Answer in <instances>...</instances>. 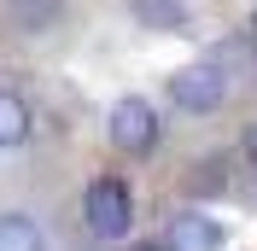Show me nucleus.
<instances>
[{
  "label": "nucleus",
  "instance_id": "7",
  "mask_svg": "<svg viewBox=\"0 0 257 251\" xmlns=\"http://www.w3.org/2000/svg\"><path fill=\"white\" fill-rule=\"evenodd\" d=\"M0 251H47V239H41V228H35L30 216H0Z\"/></svg>",
  "mask_w": 257,
  "mask_h": 251
},
{
  "label": "nucleus",
  "instance_id": "1",
  "mask_svg": "<svg viewBox=\"0 0 257 251\" xmlns=\"http://www.w3.org/2000/svg\"><path fill=\"white\" fill-rule=\"evenodd\" d=\"M82 216H88V234L94 239H128L135 228V193H128L123 175H99L88 199H82Z\"/></svg>",
  "mask_w": 257,
  "mask_h": 251
},
{
  "label": "nucleus",
  "instance_id": "4",
  "mask_svg": "<svg viewBox=\"0 0 257 251\" xmlns=\"http://www.w3.org/2000/svg\"><path fill=\"white\" fill-rule=\"evenodd\" d=\"M164 251H222V228L210 216H199V210H181L164 228Z\"/></svg>",
  "mask_w": 257,
  "mask_h": 251
},
{
  "label": "nucleus",
  "instance_id": "8",
  "mask_svg": "<svg viewBox=\"0 0 257 251\" xmlns=\"http://www.w3.org/2000/svg\"><path fill=\"white\" fill-rule=\"evenodd\" d=\"M245 158H251V164H257V129H251V135H245Z\"/></svg>",
  "mask_w": 257,
  "mask_h": 251
},
{
  "label": "nucleus",
  "instance_id": "5",
  "mask_svg": "<svg viewBox=\"0 0 257 251\" xmlns=\"http://www.w3.org/2000/svg\"><path fill=\"white\" fill-rule=\"evenodd\" d=\"M24 141H30V105L0 88V152L6 146H24Z\"/></svg>",
  "mask_w": 257,
  "mask_h": 251
},
{
  "label": "nucleus",
  "instance_id": "9",
  "mask_svg": "<svg viewBox=\"0 0 257 251\" xmlns=\"http://www.w3.org/2000/svg\"><path fill=\"white\" fill-rule=\"evenodd\" d=\"M251 30H257V18H251Z\"/></svg>",
  "mask_w": 257,
  "mask_h": 251
},
{
  "label": "nucleus",
  "instance_id": "6",
  "mask_svg": "<svg viewBox=\"0 0 257 251\" xmlns=\"http://www.w3.org/2000/svg\"><path fill=\"white\" fill-rule=\"evenodd\" d=\"M135 18H141L146 30H187V6L181 0H128Z\"/></svg>",
  "mask_w": 257,
  "mask_h": 251
},
{
  "label": "nucleus",
  "instance_id": "3",
  "mask_svg": "<svg viewBox=\"0 0 257 251\" xmlns=\"http://www.w3.org/2000/svg\"><path fill=\"white\" fill-rule=\"evenodd\" d=\"M228 99V70L222 64H181L170 76V105L176 111H216Z\"/></svg>",
  "mask_w": 257,
  "mask_h": 251
},
{
  "label": "nucleus",
  "instance_id": "2",
  "mask_svg": "<svg viewBox=\"0 0 257 251\" xmlns=\"http://www.w3.org/2000/svg\"><path fill=\"white\" fill-rule=\"evenodd\" d=\"M105 135H111L117 152L146 158L152 146H158V111L146 105L141 94H128V99H117V105H111V117H105Z\"/></svg>",
  "mask_w": 257,
  "mask_h": 251
}]
</instances>
